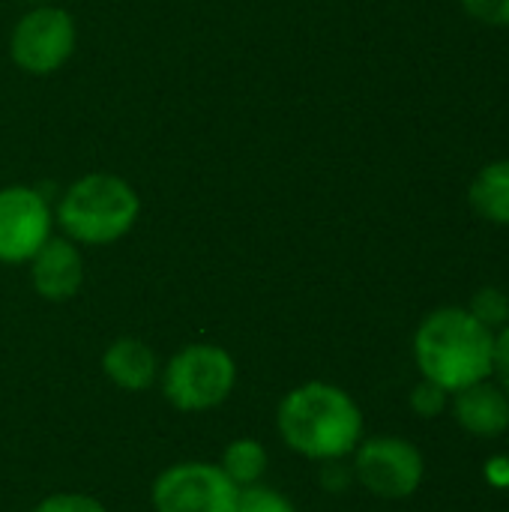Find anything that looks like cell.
I'll return each instance as SVG.
<instances>
[{"label": "cell", "instance_id": "cell-1", "mask_svg": "<svg viewBox=\"0 0 509 512\" xmlns=\"http://www.w3.org/2000/svg\"><path fill=\"white\" fill-rule=\"evenodd\" d=\"M276 429L297 456L339 462L363 441V411L348 390L327 381H309L282 396Z\"/></svg>", "mask_w": 509, "mask_h": 512}, {"label": "cell", "instance_id": "cell-2", "mask_svg": "<svg viewBox=\"0 0 509 512\" xmlns=\"http://www.w3.org/2000/svg\"><path fill=\"white\" fill-rule=\"evenodd\" d=\"M495 333L486 330L468 309L447 306L432 312L414 336V360L426 381L459 393L492 378Z\"/></svg>", "mask_w": 509, "mask_h": 512}, {"label": "cell", "instance_id": "cell-3", "mask_svg": "<svg viewBox=\"0 0 509 512\" xmlns=\"http://www.w3.org/2000/svg\"><path fill=\"white\" fill-rule=\"evenodd\" d=\"M57 216L72 240L108 246L135 225L138 195L114 174H87L63 195Z\"/></svg>", "mask_w": 509, "mask_h": 512}, {"label": "cell", "instance_id": "cell-4", "mask_svg": "<svg viewBox=\"0 0 509 512\" xmlns=\"http://www.w3.org/2000/svg\"><path fill=\"white\" fill-rule=\"evenodd\" d=\"M162 396L171 408L183 414H204L228 402L237 387V363L234 357L210 342H195L180 348L165 369Z\"/></svg>", "mask_w": 509, "mask_h": 512}, {"label": "cell", "instance_id": "cell-5", "mask_svg": "<svg viewBox=\"0 0 509 512\" xmlns=\"http://www.w3.org/2000/svg\"><path fill=\"white\" fill-rule=\"evenodd\" d=\"M351 471L369 495L384 501H402L420 489L426 462L411 441L396 435H378L357 444Z\"/></svg>", "mask_w": 509, "mask_h": 512}, {"label": "cell", "instance_id": "cell-6", "mask_svg": "<svg viewBox=\"0 0 509 512\" xmlns=\"http://www.w3.org/2000/svg\"><path fill=\"white\" fill-rule=\"evenodd\" d=\"M237 492L216 462H177L153 480L150 504L156 512H234Z\"/></svg>", "mask_w": 509, "mask_h": 512}, {"label": "cell", "instance_id": "cell-7", "mask_svg": "<svg viewBox=\"0 0 509 512\" xmlns=\"http://www.w3.org/2000/svg\"><path fill=\"white\" fill-rule=\"evenodd\" d=\"M72 48H75V24L69 12L57 6H39L15 24L12 57L24 72L48 75L69 60Z\"/></svg>", "mask_w": 509, "mask_h": 512}, {"label": "cell", "instance_id": "cell-8", "mask_svg": "<svg viewBox=\"0 0 509 512\" xmlns=\"http://www.w3.org/2000/svg\"><path fill=\"white\" fill-rule=\"evenodd\" d=\"M51 237V210L27 186L0 189V261L24 264Z\"/></svg>", "mask_w": 509, "mask_h": 512}, {"label": "cell", "instance_id": "cell-9", "mask_svg": "<svg viewBox=\"0 0 509 512\" xmlns=\"http://www.w3.org/2000/svg\"><path fill=\"white\" fill-rule=\"evenodd\" d=\"M30 276L39 297L51 303H66L81 291L84 264L78 249L69 240L48 237L45 246L30 258Z\"/></svg>", "mask_w": 509, "mask_h": 512}, {"label": "cell", "instance_id": "cell-10", "mask_svg": "<svg viewBox=\"0 0 509 512\" xmlns=\"http://www.w3.org/2000/svg\"><path fill=\"white\" fill-rule=\"evenodd\" d=\"M453 414L459 426L477 438H498L509 429V396L489 381L453 393Z\"/></svg>", "mask_w": 509, "mask_h": 512}, {"label": "cell", "instance_id": "cell-11", "mask_svg": "<svg viewBox=\"0 0 509 512\" xmlns=\"http://www.w3.org/2000/svg\"><path fill=\"white\" fill-rule=\"evenodd\" d=\"M102 372L105 378L126 393H144L159 378V360L153 348L135 336L114 339L102 354Z\"/></svg>", "mask_w": 509, "mask_h": 512}, {"label": "cell", "instance_id": "cell-12", "mask_svg": "<svg viewBox=\"0 0 509 512\" xmlns=\"http://www.w3.org/2000/svg\"><path fill=\"white\" fill-rule=\"evenodd\" d=\"M468 198L483 219L495 225H509V159H498L480 168Z\"/></svg>", "mask_w": 509, "mask_h": 512}, {"label": "cell", "instance_id": "cell-13", "mask_svg": "<svg viewBox=\"0 0 509 512\" xmlns=\"http://www.w3.org/2000/svg\"><path fill=\"white\" fill-rule=\"evenodd\" d=\"M267 462H270V456H267V450H264V444L258 438H234L225 447V453H222V459L216 465L225 471V477L237 489H246V486H255V483L264 480Z\"/></svg>", "mask_w": 509, "mask_h": 512}, {"label": "cell", "instance_id": "cell-14", "mask_svg": "<svg viewBox=\"0 0 509 512\" xmlns=\"http://www.w3.org/2000/svg\"><path fill=\"white\" fill-rule=\"evenodd\" d=\"M468 312L492 333L504 330L509 324V297L501 288H480L468 306Z\"/></svg>", "mask_w": 509, "mask_h": 512}, {"label": "cell", "instance_id": "cell-15", "mask_svg": "<svg viewBox=\"0 0 509 512\" xmlns=\"http://www.w3.org/2000/svg\"><path fill=\"white\" fill-rule=\"evenodd\" d=\"M234 512H297V507L279 489L255 483V486H246V489L237 492Z\"/></svg>", "mask_w": 509, "mask_h": 512}, {"label": "cell", "instance_id": "cell-16", "mask_svg": "<svg viewBox=\"0 0 509 512\" xmlns=\"http://www.w3.org/2000/svg\"><path fill=\"white\" fill-rule=\"evenodd\" d=\"M450 396H453V393H447L441 384H435V381H426V378H423V381L411 390V408H414V414H417V417H423V420H435V417H441V414L447 411Z\"/></svg>", "mask_w": 509, "mask_h": 512}, {"label": "cell", "instance_id": "cell-17", "mask_svg": "<svg viewBox=\"0 0 509 512\" xmlns=\"http://www.w3.org/2000/svg\"><path fill=\"white\" fill-rule=\"evenodd\" d=\"M30 512H108V507L87 492H57L42 498Z\"/></svg>", "mask_w": 509, "mask_h": 512}, {"label": "cell", "instance_id": "cell-18", "mask_svg": "<svg viewBox=\"0 0 509 512\" xmlns=\"http://www.w3.org/2000/svg\"><path fill=\"white\" fill-rule=\"evenodd\" d=\"M462 6L480 24L509 27V0H462Z\"/></svg>", "mask_w": 509, "mask_h": 512}, {"label": "cell", "instance_id": "cell-19", "mask_svg": "<svg viewBox=\"0 0 509 512\" xmlns=\"http://www.w3.org/2000/svg\"><path fill=\"white\" fill-rule=\"evenodd\" d=\"M492 375L498 378V387L509 396V324L495 333V354H492Z\"/></svg>", "mask_w": 509, "mask_h": 512}, {"label": "cell", "instance_id": "cell-20", "mask_svg": "<svg viewBox=\"0 0 509 512\" xmlns=\"http://www.w3.org/2000/svg\"><path fill=\"white\" fill-rule=\"evenodd\" d=\"M321 483H324V489H327V492L339 495V492H345V489H348V486L354 483V471L342 468L339 462H324V471H321Z\"/></svg>", "mask_w": 509, "mask_h": 512}, {"label": "cell", "instance_id": "cell-21", "mask_svg": "<svg viewBox=\"0 0 509 512\" xmlns=\"http://www.w3.org/2000/svg\"><path fill=\"white\" fill-rule=\"evenodd\" d=\"M489 480L495 486H509V459H492L489 462Z\"/></svg>", "mask_w": 509, "mask_h": 512}]
</instances>
